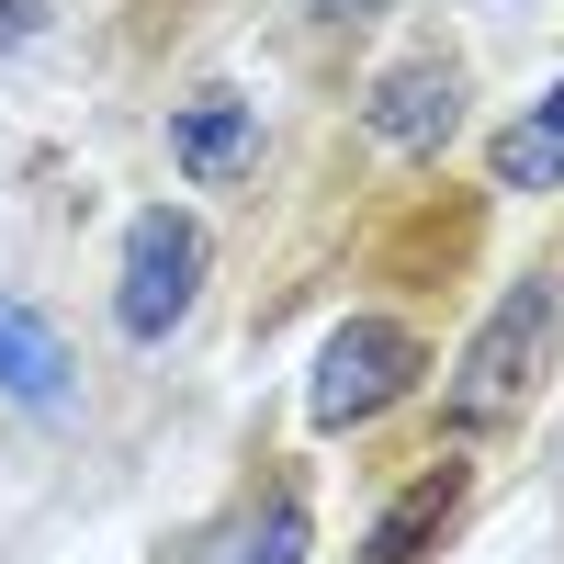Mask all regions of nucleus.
Instances as JSON below:
<instances>
[{"label":"nucleus","instance_id":"obj_3","mask_svg":"<svg viewBox=\"0 0 564 564\" xmlns=\"http://www.w3.org/2000/svg\"><path fill=\"white\" fill-rule=\"evenodd\" d=\"M193 294H204V226L181 204H148L124 226V260H113V327L135 350H159L170 327L193 316Z\"/></svg>","mask_w":564,"mask_h":564},{"label":"nucleus","instance_id":"obj_2","mask_svg":"<svg viewBox=\"0 0 564 564\" xmlns=\"http://www.w3.org/2000/svg\"><path fill=\"white\" fill-rule=\"evenodd\" d=\"M417 372H430V350H417V327H395V316H350L339 339L316 350L305 417H316L327 441H339V430H372L384 406H406V395H417Z\"/></svg>","mask_w":564,"mask_h":564},{"label":"nucleus","instance_id":"obj_9","mask_svg":"<svg viewBox=\"0 0 564 564\" xmlns=\"http://www.w3.org/2000/svg\"><path fill=\"white\" fill-rule=\"evenodd\" d=\"M305 542H316V520H305V497L282 486V497L260 508V520H238V531H226L204 564H305Z\"/></svg>","mask_w":564,"mask_h":564},{"label":"nucleus","instance_id":"obj_7","mask_svg":"<svg viewBox=\"0 0 564 564\" xmlns=\"http://www.w3.org/2000/svg\"><path fill=\"white\" fill-rule=\"evenodd\" d=\"M452 508H463V463H430V475H417L395 508H384V520H372V564H430V542L452 531Z\"/></svg>","mask_w":564,"mask_h":564},{"label":"nucleus","instance_id":"obj_8","mask_svg":"<svg viewBox=\"0 0 564 564\" xmlns=\"http://www.w3.org/2000/svg\"><path fill=\"white\" fill-rule=\"evenodd\" d=\"M486 181H497V193H553V181H564V79L486 148Z\"/></svg>","mask_w":564,"mask_h":564},{"label":"nucleus","instance_id":"obj_4","mask_svg":"<svg viewBox=\"0 0 564 564\" xmlns=\"http://www.w3.org/2000/svg\"><path fill=\"white\" fill-rule=\"evenodd\" d=\"M361 135L384 159H441L463 135V68L441 57V45L430 57H395L384 79H372V102H361Z\"/></svg>","mask_w":564,"mask_h":564},{"label":"nucleus","instance_id":"obj_5","mask_svg":"<svg viewBox=\"0 0 564 564\" xmlns=\"http://www.w3.org/2000/svg\"><path fill=\"white\" fill-rule=\"evenodd\" d=\"M170 170L204 181V193H226V181L260 170V102H249L238 79H204L193 102L170 113Z\"/></svg>","mask_w":564,"mask_h":564},{"label":"nucleus","instance_id":"obj_1","mask_svg":"<svg viewBox=\"0 0 564 564\" xmlns=\"http://www.w3.org/2000/svg\"><path fill=\"white\" fill-rule=\"evenodd\" d=\"M553 339H564V282L531 271L520 294H508V305L475 327V339H463V361H452V417H463V430H486V417H520L531 384H542V361H553Z\"/></svg>","mask_w":564,"mask_h":564},{"label":"nucleus","instance_id":"obj_11","mask_svg":"<svg viewBox=\"0 0 564 564\" xmlns=\"http://www.w3.org/2000/svg\"><path fill=\"white\" fill-rule=\"evenodd\" d=\"M34 34H45V12H34V0H0V57H23Z\"/></svg>","mask_w":564,"mask_h":564},{"label":"nucleus","instance_id":"obj_6","mask_svg":"<svg viewBox=\"0 0 564 564\" xmlns=\"http://www.w3.org/2000/svg\"><path fill=\"white\" fill-rule=\"evenodd\" d=\"M0 395L34 406V417L68 406V339H57V327H45L23 294H0Z\"/></svg>","mask_w":564,"mask_h":564},{"label":"nucleus","instance_id":"obj_10","mask_svg":"<svg viewBox=\"0 0 564 564\" xmlns=\"http://www.w3.org/2000/svg\"><path fill=\"white\" fill-rule=\"evenodd\" d=\"M305 12V34H361V23H384L395 0H294Z\"/></svg>","mask_w":564,"mask_h":564}]
</instances>
